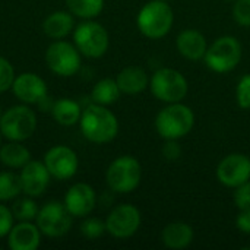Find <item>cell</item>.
Returning <instances> with one entry per match:
<instances>
[{
    "instance_id": "25",
    "label": "cell",
    "mask_w": 250,
    "mask_h": 250,
    "mask_svg": "<svg viewBox=\"0 0 250 250\" xmlns=\"http://www.w3.org/2000/svg\"><path fill=\"white\" fill-rule=\"evenodd\" d=\"M67 10L82 21L97 18L104 9V0H64Z\"/></svg>"
},
{
    "instance_id": "37",
    "label": "cell",
    "mask_w": 250,
    "mask_h": 250,
    "mask_svg": "<svg viewBox=\"0 0 250 250\" xmlns=\"http://www.w3.org/2000/svg\"><path fill=\"white\" fill-rule=\"evenodd\" d=\"M1 138H3V135H1V132H0V146L3 145V144H1Z\"/></svg>"
},
{
    "instance_id": "32",
    "label": "cell",
    "mask_w": 250,
    "mask_h": 250,
    "mask_svg": "<svg viewBox=\"0 0 250 250\" xmlns=\"http://www.w3.org/2000/svg\"><path fill=\"white\" fill-rule=\"evenodd\" d=\"M13 221L15 217L12 214V209L4 204H0V239L7 237L9 231L13 227Z\"/></svg>"
},
{
    "instance_id": "18",
    "label": "cell",
    "mask_w": 250,
    "mask_h": 250,
    "mask_svg": "<svg viewBox=\"0 0 250 250\" xmlns=\"http://www.w3.org/2000/svg\"><path fill=\"white\" fill-rule=\"evenodd\" d=\"M176 47L179 53L189 60H201L205 57L208 50L207 40L204 34L196 29H185L179 34L176 40Z\"/></svg>"
},
{
    "instance_id": "6",
    "label": "cell",
    "mask_w": 250,
    "mask_h": 250,
    "mask_svg": "<svg viewBox=\"0 0 250 250\" xmlns=\"http://www.w3.org/2000/svg\"><path fill=\"white\" fill-rule=\"evenodd\" d=\"M142 179V167L132 155H122L116 158L107 168L105 180L108 188L116 193L133 192Z\"/></svg>"
},
{
    "instance_id": "38",
    "label": "cell",
    "mask_w": 250,
    "mask_h": 250,
    "mask_svg": "<svg viewBox=\"0 0 250 250\" xmlns=\"http://www.w3.org/2000/svg\"><path fill=\"white\" fill-rule=\"evenodd\" d=\"M1 114H3V111H1V107H0V117H1Z\"/></svg>"
},
{
    "instance_id": "4",
    "label": "cell",
    "mask_w": 250,
    "mask_h": 250,
    "mask_svg": "<svg viewBox=\"0 0 250 250\" xmlns=\"http://www.w3.org/2000/svg\"><path fill=\"white\" fill-rule=\"evenodd\" d=\"M37 114L28 104H18L3 111L0 117V132L7 141L23 142L37 130Z\"/></svg>"
},
{
    "instance_id": "26",
    "label": "cell",
    "mask_w": 250,
    "mask_h": 250,
    "mask_svg": "<svg viewBox=\"0 0 250 250\" xmlns=\"http://www.w3.org/2000/svg\"><path fill=\"white\" fill-rule=\"evenodd\" d=\"M22 193L19 174L13 171H0V202L16 199Z\"/></svg>"
},
{
    "instance_id": "12",
    "label": "cell",
    "mask_w": 250,
    "mask_h": 250,
    "mask_svg": "<svg viewBox=\"0 0 250 250\" xmlns=\"http://www.w3.org/2000/svg\"><path fill=\"white\" fill-rule=\"evenodd\" d=\"M142 218L136 207L130 204H122L111 209L105 220L107 233L116 239H129L141 227Z\"/></svg>"
},
{
    "instance_id": "11",
    "label": "cell",
    "mask_w": 250,
    "mask_h": 250,
    "mask_svg": "<svg viewBox=\"0 0 250 250\" xmlns=\"http://www.w3.org/2000/svg\"><path fill=\"white\" fill-rule=\"evenodd\" d=\"M42 163L45 164L48 173L56 180H69L72 179L79 168L78 154L66 145H54L45 154Z\"/></svg>"
},
{
    "instance_id": "17",
    "label": "cell",
    "mask_w": 250,
    "mask_h": 250,
    "mask_svg": "<svg viewBox=\"0 0 250 250\" xmlns=\"http://www.w3.org/2000/svg\"><path fill=\"white\" fill-rule=\"evenodd\" d=\"M41 236L37 223L18 221L7 234V246L12 250H37L41 245Z\"/></svg>"
},
{
    "instance_id": "27",
    "label": "cell",
    "mask_w": 250,
    "mask_h": 250,
    "mask_svg": "<svg viewBox=\"0 0 250 250\" xmlns=\"http://www.w3.org/2000/svg\"><path fill=\"white\" fill-rule=\"evenodd\" d=\"M34 199L35 198L26 196V195L23 198L15 199L10 209H12V214L16 221H35L40 207L37 205V202Z\"/></svg>"
},
{
    "instance_id": "10",
    "label": "cell",
    "mask_w": 250,
    "mask_h": 250,
    "mask_svg": "<svg viewBox=\"0 0 250 250\" xmlns=\"http://www.w3.org/2000/svg\"><path fill=\"white\" fill-rule=\"evenodd\" d=\"M35 223L42 236L50 239H60L70 231L73 217L66 209L63 202L50 201L40 208Z\"/></svg>"
},
{
    "instance_id": "24",
    "label": "cell",
    "mask_w": 250,
    "mask_h": 250,
    "mask_svg": "<svg viewBox=\"0 0 250 250\" xmlns=\"http://www.w3.org/2000/svg\"><path fill=\"white\" fill-rule=\"evenodd\" d=\"M122 91L116 82V79H110V78H105V79H101L98 81L92 91H91V100L92 103L95 104H100V105H111L114 104L119 97H120Z\"/></svg>"
},
{
    "instance_id": "36",
    "label": "cell",
    "mask_w": 250,
    "mask_h": 250,
    "mask_svg": "<svg viewBox=\"0 0 250 250\" xmlns=\"http://www.w3.org/2000/svg\"><path fill=\"white\" fill-rule=\"evenodd\" d=\"M35 105L40 108V111H48V113H51V108H53V105H54V100L47 94V95L42 97Z\"/></svg>"
},
{
    "instance_id": "13",
    "label": "cell",
    "mask_w": 250,
    "mask_h": 250,
    "mask_svg": "<svg viewBox=\"0 0 250 250\" xmlns=\"http://www.w3.org/2000/svg\"><path fill=\"white\" fill-rule=\"evenodd\" d=\"M218 180L227 188H239L250 180V158L245 154H230L217 167Z\"/></svg>"
},
{
    "instance_id": "39",
    "label": "cell",
    "mask_w": 250,
    "mask_h": 250,
    "mask_svg": "<svg viewBox=\"0 0 250 250\" xmlns=\"http://www.w3.org/2000/svg\"><path fill=\"white\" fill-rule=\"evenodd\" d=\"M229 1H236V0H229Z\"/></svg>"
},
{
    "instance_id": "22",
    "label": "cell",
    "mask_w": 250,
    "mask_h": 250,
    "mask_svg": "<svg viewBox=\"0 0 250 250\" xmlns=\"http://www.w3.org/2000/svg\"><path fill=\"white\" fill-rule=\"evenodd\" d=\"M51 116L54 122L60 126H75L79 123L81 116H82V107L78 101L70 100V98H59L54 100V105L51 108Z\"/></svg>"
},
{
    "instance_id": "23",
    "label": "cell",
    "mask_w": 250,
    "mask_h": 250,
    "mask_svg": "<svg viewBox=\"0 0 250 250\" xmlns=\"http://www.w3.org/2000/svg\"><path fill=\"white\" fill-rule=\"evenodd\" d=\"M0 161L7 168H22L31 161L29 149L19 141H7L0 146Z\"/></svg>"
},
{
    "instance_id": "34",
    "label": "cell",
    "mask_w": 250,
    "mask_h": 250,
    "mask_svg": "<svg viewBox=\"0 0 250 250\" xmlns=\"http://www.w3.org/2000/svg\"><path fill=\"white\" fill-rule=\"evenodd\" d=\"M163 155L168 161H176L182 157V146L177 144V139H167L163 146Z\"/></svg>"
},
{
    "instance_id": "3",
    "label": "cell",
    "mask_w": 250,
    "mask_h": 250,
    "mask_svg": "<svg viewBox=\"0 0 250 250\" xmlns=\"http://www.w3.org/2000/svg\"><path fill=\"white\" fill-rule=\"evenodd\" d=\"M173 21L174 15L171 7L163 0H152L139 10L136 25L142 35L151 40H158L170 32Z\"/></svg>"
},
{
    "instance_id": "7",
    "label": "cell",
    "mask_w": 250,
    "mask_h": 250,
    "mask_svg": "<svg viewBox=\"0 0 250 250\" xmlns=\"http://www.w3.org/2000/svg\"><path fill=\"white\" fill-rule=\"evenodd\" d=\"M81 53L75 44L64 40H54L45 50V64L54 75L70 78L81 69Z\"/></svg>"
},
{
    "instance_id": "15",
    "label": "cell",
    "mask_w": 250,
    "mask_h": 250,
    "mask_svg": "<svg viewBox=\"0 0 250 250\" xmlns=\"http://www.w3.org/2000/svg\"><path fill=\"white\" fill-rule=\"evenodd\" d=\"M19 179H21L22 193L31 198H38L47 190L50 180L53 177L42 161L31 160L21 168Z\"/></svg>"
},
{
    "instance_id": "20",
    "label": "cell",
    "mask_w": 250,
    "mask_h": 250,
    "mask_svg": "<svg viewBox=\"0 0 250 250\" xmlns=\"http://www.w3.org/2000/svg\"><path fill=\"white\" fill-rule=\"evenodd\" d=\"M116 82L122 91V94L127 95H136L148 86V75L146 72L139 66H127L122 69L116 78Z\"/></svg>"
},
{
    "instance_id": "28",
    "label": "cell",
    "mask_w": 250,
    "mask_h": 250,
    "mask_svg": "<svg viewBox=\"0 0 250 250\" xmlns=\"http://www.w3.org/2000/svg\"><path fill=\"white\" fill-rule=\"evenodd\" d=\"M79 230H81V234L88 240L100 239L107 231L105 221H101L100 218H95V217H85Z\"/></svg>"
},
{
    "instance_id": "9",
    "label": "cell",
    "mask_w": 250,
    "mask_h": 250,
    "mask_svg": "<svg viewBox=\"0 0 250 250\" xmlns=\"http://www.w3.org/2000/svg\"><path fill=\"white\" fill-rule=\"evenodd\" d=\"M151 92L155 98L164 103H180L188 94V81L176 69H158L149 81Z\"/></svg>"
},
{
    "instance_id": "5",
    "label": "cell",
    "mask_w": 250,
    "mask_h": 250,
    "mask_svg": "<svg viewBox=\"0 0 250 250\" xmlns=\"http://www.w3.org/2000/svg\"><path fill=\"white\" fill-rule=\"evenodd\" d=\"M73 44L79 53L89 59L103 57L110 45V37L107 29L94 19H86L75 26Z\"/></svg>"
},
{
    "instance_id": "19",
    "label": "cell",
    "mask_w": 250,
    "mask_h": 250,
    "mask_svg": "<svg viewBox=\"0 0 250 250\" xmlns=\"http://www.w3.org/2000/svg\"><path fill=\"white\" fill-rule=\"evenodd\" d=\"M42 32L54 40H64L69 34L75 29V21L73 15L69 10H56L51 12L45 19L42 21Z\"/></svg>"
},
{
    "instance_id": "29",
    "label": "cell",
    "mask_w": 250,
    "mask_h": 250,
    "mask_svg": "<svg viewBox=\"0 0 250 250\" xmlns=\"http://www.w3.org/2000/svg\"><path fill=\"white\" fill-rule=\"evenodd\" d=\"M15 78L16 75H15V69L12 63L6 57L0 56V94L12 89Z\"/></svg>"
},
{
    "instance_id": "35",
    "label": "cell",
    "mask_w": 250,
    "mask_h": 250,
    "mask_svg": "<svg viewBox=\"0 0 250 250\" xmlns=\"http://www.w3.org/2000/svg\"><path fill=\"white\" fill-rule=\"evenodd\" d=\"M236 226L240 231L245 234H250V212L249 211H240L236 220Z\"/></svg>"
},
{
    "instance_id": "40",
    "label": "cell",
    "mask_w": 250,
    "mask_h": 250,
    "mask_svg": "<svg viewBox=\"0 0 250 250\" xmlns=\"http://www.w3.org/2000/svg\"><path fill=\"white\" fill-rule=\"evenodd\" d=\"M163 1H166V0H163Z\"/></svg>"
},
{
    "instance_id": "21",
    "label": "cell",
    "mask_w": 250,
    "mask_h": 250,
    "mask_svg": "<svg viewBox=\"0 0 250 250\" xmlns=\"http://www.w3.org/2000/svg\"><path fill=\"white\" fill-rule=\"evenodd\" d=\"M161 240L166 248L173 250L186 249L193 242V230L189 224L176 221L164 227Z\"/></svg>"
},
{
    "instance_id": "1",
    "label": "cell",
    "mask_w": 250,
    "mask_h": 250,
    "mask_svg": "<svg viewBox=\"0 0 250 250\" xmlns=\"http://www.w3.org/2000/svg\"><path fill=\"white\" fill-rule=\"evenodd\" d=\"M79 127L83 138L92 144H108L119 133V120L105 105L89 104L82 110Z\"/></svg>"
},
{
    "instance_id": "14",
    "label": "cell",
    "mask_w": 250,
    "mask_h": 250,
    "mask_svg": "<svg viewBox=\"0 0 250 250\" xmlns=\"http://www.w3.org/2000/svg\"><path fill=\"white\" fill-rule=\"evenodd\" d=\"M63 204L73 218H85L94 211L97 205V195L91 185L82 182L75 183L67 189Z\"/></svg>"
},
{
    "instance_id": "2",
    "label": "cell",
    "mask_w": 250,
    "mask_h": 250,
    "mask_svg": "<svg viewBox=\"0 0 250 250\" xmlns=\"http://www.w3.org/2000/svg\"><path fill=\"white\" fill-rule=\"evenodd\" d=\"M195 125V114L190 107L180 103H171L164 107L157 119L155 127L161 138L167 139H182L185 138Z\"/></svg>"
},
{
    "instance_id": "31",
    "label": "cell",
    "mask_w": 250,
    "mask_h": 250,
    "mask_svg": "<svg viewBox=\"0 0 250 250\" xmlns=\"http://www.w3.org/2000/svg\"><path fill=\"white\" fill-rule=\"evenodd\" d=\"M233 18L242 26H250V0H236Z\"/></svg>"
},
{
    "instance_id": "8",
    "label": "cell",
    "mask_w": 250,
    "mask_h": 250,
    "mask_svg": "<svg viewBox=\"0 0 250 250\" xmlns=\"http://www.w3.org/2000/svg\"><path fill=\"white\" fill-rule=\"evenodd\" d=\"M204 59L211 70L217 73L230 72L242 60V44L233 35L220 37L208 47Z\"/></svg>"
},
{
    "instance_id": "16",
    "label": "cell",
    "mask_w": 250,
    "mask_h": 250,
    "mask_svg": "<svg viewBox=\"0 0 250 250\" xmlns=\"http://www.w3.org/2000/svg\"><path fill=\"white\" fill-rule=\"evenodd\" d=\"M12 92L22 104L31 105L37 104L42 97H45L48 94V88L40 75L34 72H23L15 78Z\"/></svg>"
},
{
    "instance_id": "30",
    "label": "cell",
    "mask_w": 250,
    "mask_h": 250,
    "mask_svg": "<svg viewBox=\"0 0 250 250\" xmlns=\"http://www.w3.org/2000/svg\"><path fill=\"white\" fill-rule=\"evenodd\" d=\"M236 98L237 104L243 110L250 108V75H245L239 83H237V91H236Z\"/></svg>"
},
{
    "instance_id": "33",
    "label": "cell",
    "mask_w": 250,
    "mask_h": 250,
    "mask_svg": "<svg viewBox=\"0 0 250 250\" xmlns=\"http://www.w3.org/2000/svg\"><path fill=\"white\" fill-rule=\"evenodd\" d=\"M234 202L236 207L240 211H249L250 212V182L239 186L234 193Z\"/></svg>"
}]
</instances>
